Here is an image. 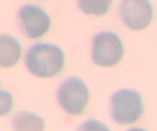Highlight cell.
<instances>
[{"label":"cell","instance_id":"6da1fadb","mask_svg":"<svg viewBox=\"0 0 157 131\" xmlns=\"http://www.w3.org/2000/svg\"><path fill=\"white\" fill-rule=\"evenodd\" d=\"M65 55L59 46L41 42L33 45L25 56L27 70L33 76L40 78H53L63 71Z\"/></svg>","mask_w":157,"mask_h":131},{"label":"cell","instance_id":"9c48e42d","mask_svg":"<svg viewBox=\"0 0 157 131\" xmlns=\"http://www.w3.org/2000/svg\"><path fill=\"white\" fill-rule=\"evenodd\" d=\"M78 9L88 16L101 17L108 13L113 0H78Z\"/></svg>","mask_w":157,"mask_h":131},{"label":"cell","instance_id":"52a82bcc","mask_svg":"<svg viewBox=\"0 0 157 131\" xmlns=\"http://www.w3.org/2000/svg\"><path fill=\"white\" fill-rule=\"evenodd\" d=\"M21 44L13 35L0 34V67L10 68L18 64L22 58Z\"/></svg>","mask_w":157,"mask_h":131},{"label":"cell","instance_id":"30bf717a","mask_svg":"<svg viewBox=\"0 0 157 131\" xmlns=\"http://www.w3.org/2000/svg\"><path fill=\"white\" fill-rule=\"evenodd\" d=\"M75 131H110L105 123L97 120H88L77 126Z\"/></svg>","mask_w":157,"mask_h":131},{"label":"cell","instance_id":"3957f363","mask_svg":"<svg viewBox=\"0 0 157 131\" xmlns=\"http://www.w3.org/2000/svg\"><path fill=\"white\" fill-rule=\"evenodd\" d=\"M124 46L121 39L113 31H100L93 38L92 60L96 65L111 67L121 61Z\"/></svg>","mask_w":157,"mask_h":131},{"label":"cell","instance_id":"7a4b0ae2","mask_svg":"<svg viewBox=\"0 0 157 131\" xmlns=\"http://www.w3.org/2000/svg\"><path fill=\"white\" fill-rule=\"evenodd\" d=\"M143 112V97L136 90H119L110 97L111 117L119 124H132L141 118Z\"/></svg>","mask_w":157,"mask_h":131},{"label":"cell","instance_id":"8992f818","mask_svg":"<svg viewBox=\"0 0 157 131\" xmlns=\"http://www.w3.org/2000/svg\"><path fill=\"white\" fill-rule=\"evenodd\" d=\"M119 13L125 25L133 31L144 30L153 17L149 0H122Z\"/></svg>","mask_w":157,"mask_h":131},{"label":"cell","instance_id":"5b68a950","mask_svg":"<svg viewBox=\"0 0 157 131\" xmlns=\"http://www.w3.org/2000/svg\"><path fill=\"white\" fill-rule=\"evenodd\" d=\"M17 22L22 34L30 39L44 36L51 26V19L42 8L35 5H25L19 9Z\"/></svg>","mask_w":157,"mask_h":131},{"label":"cell","instance_id":"277c9868","mask_svg":"<svg viewBox=\"0 0 157 131\" xmlns=\"http://www.w3.org/2000/svg\"><path fill=\"white\" fill-rule=\"evenodd\" d=\"M57 100L67 114L78 116L85 112L90 100V91L81 78L72 76L62 82L57 91Z\"/></svg>","mask_w":157,"mask_h":131},{"label":"cell","instance_id":"8fae6325","mask_svg":"<svg viewBox=\"0 0 157 131\" xmlns=\"http://www.w3.org/2000/svg\"><path fill=\"white\" fill-rule=\"evenodd\" d=\"M13 107V96L10 92L0 90V117L7 115Z\"/></svg>","mask_w":157,"mask_h":131},{"label":"cell","instance_id":"7c38bea8","mask_svg":"<svg viewBox=\"0 0 157 131\" xmlns=\"http://www.w3.org/2000/svg\"><path fill=\"white\" fill-rule=\"evenodd\" d=\"M126 131H148L146 129H143V128H140V127H133V128H130V129H127Z\"/></svg>","mask_w":157,"mask_h":131},{"label":"cell","instance_id":"ba28073f","mask_svg":"<svg viewBox=\"0 0 157 131\" xmlns=\"http://www.w3.org/2000/svg\"><path fill=\"white\" fill-rule=\"evenodd\" d=\"M14 131H44L45 121L40 116L28 111H19L12 118Z\"/></svg>","mask_w":157,"mask_h":131}]
</instances>
